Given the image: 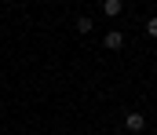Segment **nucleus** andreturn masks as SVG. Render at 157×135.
<instances>
[{
	"mask_svg": "<svg viewBox=\"0 0 157 135\" xmlns=\"http://www.w3.org/2000/svg\"><path fill=\"white\" fill-rule=\"evenodd\" d=\"M124 128H128V132H146V117H143L139 110H132V113L124 117Z\"/></svg>",
	"mask_w": 157,
	"mask_h": 135,
	"instance_id": "obj_1",
	"label": "nucleus"
},
{
	"mask_svg": "<svg viewBox=\"0 0 157 135\" xmlns=\"http://www.w3.org/2000/svg\"><path fill=\"white\" fill-rule=\"evenodd\" d=\"M124 40H128V37H124V33H121V29H110V33H106V37H102V44L110 47V51H121V47H124Z\"/></svg>",
	"mask_w": 157,
	"mask_h": 135,
	"instance_id": "obj_2",
	"label": "nucleus"
},
{
	"mask_svg": "<svg viewBox=\"0 0 157 135\" xmlns=\"http://www.w3.org/2000/svg\"><path fill=\"white\" fill-rule=\"evenodd\" d=\"M77 33H91V18H88V15L77 18Z\"/></svg>",
	"mask_w": 157,
	"mask_h": 135,
	"instance_id": "obj_4",
	"label": "nucleus"
},
{
	"mask_svg": "<svg viewBox=\"0 0 157 135\" xmlns=\"http://www.w3.org/2000/svg\"><path fill=\"white\" fill-rule=\"evenodd\" d=\"M102 15L106 18H121L124 15V0H102Z\"/></svg>",
	"mask_w": 157,
	"mask_h": 135,
	"instance_id": "obj_3",
	"label": "nucleus"
},
{
	"mask_svg": "<svg viewBox=\"0 0 157 135\" xmlns=\"http://www.w3.org/2000/svg\"><path fill=\"white\" fill-rule=\"evenodd\" d=\"M146 33H150V37H154V40H157V15H154V18H150V22H146Z\"/></svg>",
	"mask_w": 157,
	"mask_h": 135,
	"instance_id": "obj_5",
	"label": "nucleus"
}]
</instances>
